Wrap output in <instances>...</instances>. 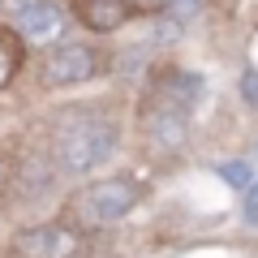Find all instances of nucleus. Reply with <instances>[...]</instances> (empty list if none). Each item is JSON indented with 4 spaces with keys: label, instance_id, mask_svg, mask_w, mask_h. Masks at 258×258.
Listing matches in <instances>:
<instances>
[{
    "label": "nucleus",
    "instance_id": "nucleus-7",
    "mask_svg": "<svg viewBox=\"0 0 258 258\" xmlns=\"http://www.w3.org/2000/svg\"><path fill=\"white\" fill-rule=\"evenodd\" d=\"M18 35L26 39V43H52V39H60V35H64V13H60V5L43 0L39 9H30L26 18H18Z\"/></svg>",
    "mask_w": 258,
    "mask_h": 258
},
{
    "label": "nucleus",
    "instance_id": "nucleus-9",
    "mask_svg": "<svg viewBox=\"0 0 258 258\" xmlns=\"http://www.w3.org/2000/svg\"><path fill=\"white\" fill-rule=\"evenodd\" d=\"M22 64H26V39L18 30L0 26V91L13 86V78L22 74Z\"/></svg>",
    "mask_w": 258,
    "mask_h": 258
},
{
    "label": "nucleus",
    "instance_id": "nucleus-3",
    "mask_svg": "<svg viewBox=\"0 0 258 258\" xmlns=\"http://www.w3.org/2000/svg\"><path fill=\"white\" fill-rule=\"evenodd\" d=\"M99 69H103V60H99V52H95L91 43H60L56 52H47V60H43V86H52V91L82 86V82H91Z\"/></svg>",
    "mask_w": 258,
    "mask_h": 258
},
{
    "label": "nucleus",
    "instance_id": "nucleus-15",
    "mask_svg": "<svg viewBox=\"0 0 258 258\" xmlns=\"http://www.w3.org/2000/svg\"><path fill=\"white\" fill-rule=\"evenodd\" d=\"M241 215H245V224H254V228H258V181L245 189V207H241Z\"/></svg>",
    "mask_w": 258,
    "mask_h": 258
},
{
    "label": "nucleus",
    "instance_id": "nucleus-11",
    "mask_svg": "<svg viewBox=\"0 0 258 258\" xmlns=\"http://www.w3.org/2000/svg\"><path fill=\"white\" fill-rule=\"evenodd\" d=\"M215 172H220V181L232 185V189H249V185H254V168H249L245 159H224Z\"/></svg>",
    "mask_w": 258,
    "mask_h": 258
},
{
    "label": "nucleus",
    "instance_id": "nucleus-10",
    "mask_svg": "<svg viewBox=\"0 0 258 258\" xmlns=\"http://www.w3.org/2000/svg\"><path fill=\"white\" fill-rule=\"evenodd\" d=\"M47 189H52V172H47L43 164H22L18 172H13V194H18V198H26V203L43 198Z\"/></svg>",
    "mask_w": 258,
    "mask_h": 258
},
{
    "label": "nucleus",
    "instance_id": "nucleus-14",
    "mask_svg": "<svg viewBox=\"0 0 258 258\" xmlns=\"http://www.w3.org/2000/svg\"><path fill=\"white\" fill-rule=\"evenodd\" d=\"M203 9V0H172V5H168V13H172L176 22H185V18H194V13Z\"/></svg>",
    "mask_w": 258,
    "mask_h": 258
},
{
    "label": "nucleus",
    "instance_id": "nucleus-5",
    "mask_svg": "<svg viewBox=\"0 0 258 258\" xmlns=\"http://www.w3.org/2000/svg\"><path fill=\"white\" fill-rule=\"evenodd\" d=\"M74 13L86 30L95 35H112L129 22V5L125 0H74Z\"/></svg>",
    "mask_w": 258,
    "mask_h": 258
},
{
    "label": "nucleus",
    "instance_id": "nucleus-4",
    "mask_svg": "<svg viewBox=\"0 0 258 258\" xmlns=\"http://www.w3.org/2000/svg\"><path fill=\"white\" fill-rule=\"evenodd\" d=\"M18 249L30 258H69L78 249V237L69 228H60V224H39V228L18 237Z\"/></svg>",
    "mask_w": 258,
    "mask_h": 258
},
{
    "label": "nucleus",
    "instance_id": "nucleus-13",
    "mask_svg": "<svg viewBox=\"0 0 258 258\" xmlns=\"http://www.w3.org/2000/svg\"><path fill=\"white\" fill-rule=\"evenodd\" d=\"M39 5H43V0H0V13H5V18H26L30 9H39Z\"/></svg>",
    "mask_w": 258,
    "mask_h": 258
},
{
    "label": "nucleus",
    "instance_id": "nucleus-2",
    "mask_svg": "<svg viewBox=\"0 0 258 258\" xmlns=\"http://www.w3.org/2000/svg\"><path fill=\"white\" fill-rule=\"evenodd\" d=\"M134 207H138V189L125 176H103V181H91L86 189L74 194V211L86 224H116Z\"/></svg>",
    "mask_w": 258,
    "mask_h": 258
},
{
    "label": "nucleus",
    "instance_id": "nucleus-8",
    "mask_svg": "<svg viewBox=\"0 0 258 258\" xmlns=\"http://www.w3.org/2000/svg\"><path fill=\"white\" fill-rule=\"evenodd\" d=\"M155 99L164 103V108L189 112L194 103L203 99V78H198V74H181V69H172V74H164V78H159Z\"/></svg>",
    "mask_w": 258,
    "mask_h": 258
},
{
    "label": "nucleus",
    "instance_id": "nucleus-17",
    "mask_svg": "<svg viewBox=\"0 0 258 258\" xmlns=\"http://www.w3.org/2000/svg\"><path fill=\"white\" fill-rule=\"evenodd\" d=\"M0 172H5V155H0Z\"/></svg>",
    "mask_w": 258,
    "mask_h": 258
},
{
    "label": "nucleus",
    "instance_id": "nucleus-1",
    "mask_svg": "<svg viewBox=\"0 0 258 258\" xmlns=\"http://www.w3.org/2000/svg\"><path fill=\"white\" fill-rule=\"evenodd\" d=\"M116 151V125L99 116H86L78 125H69L56 142V164L60 172H91Z\"/></svg>",
    "mask_w": 258,
    "mask_h": 258
},
{
    "label": "nucleus",
    "instance_id": "nucleus-12",
    "mask_svg": "<svg viewBox=\"0 0 258 258\" xmlns=\"http://www.w3.org/2000/svg\"><path fill=\"white\" fill-rule=\"evenodd\" d=\"M241 99H245V108L258 112V69H245L241 74Z\"/></svg>",
    "mask_w": 258,
    "mask_h": 258
},
{
    "label": "nucleus",
    "instance_id": "nucleus-16",
    "mask_svg": "<svg viewBox=\"0 0 258 258\" xmlns=\"http://www.w3.org/2000/svg\"><path fill=\"white\" fill-rule=\"evenodd\" d=\"M129 5V13H164L172 0H125Z\"/></svg>",
    "mask_w": 258,
    "mask_h": 258
},
{
    "label": "nucleus",
    "instance_id": "nucleus-6",
    "mask_svg": "<svg viewBox=\"0 0 258 258\" xmlns=\"http://www.w3.org/2000/svg\"><path fill=\"white\" fill-rule=\"evenodd\" d=\"M147 134H151V142H155V147L181 151L185 138H189V120H185V112L155 103V108H151V116H147Z\"/></svg>",
    "mask_w": 258,
    "mask_h": 258
}]
</instances>
